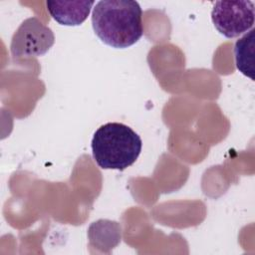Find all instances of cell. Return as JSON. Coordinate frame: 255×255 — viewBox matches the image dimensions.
Returning a JSON list of instances; mask_svg holds the SVG:
<instances>
[{
  "mask_svg": "<svg viewBox=\"0 0 255 255\" xmlns=\"http://www.w3.org/2000/svg\"><path fill=\"white\" fill-rule=\"evenodd\" d=\"M52 30L37 17L24 20L11 40V54L15 60L38 57L46 54L54 45Z\"/></svg>",
  "mask_w": 255,
  "mask_h": 255,
  "instance_id": "cell-3",
  "label": "cell"
},
{
  "mask_svg": "<svg viewBox=\"0 0 255 255\" xmlns=\"http://www.w3.org/2000/svg\"><path fill=\"white\" fill-rule=\"evenodd\" d=\"M94 1H47V10L61 25L79 26L89 16Z\"/></svg>",
  "mask_w": 255,
  "mask_h": 255,
  "instance_id": "cell-5",
  "label": "cell"
},
{
  "mask_svg": "<svg viewBox=\"0 0 255 255\" xmlns=\"http://www.w3.org/2000/svg\"><path fill=\"white\" fill-rule=\"evenodd\" d=\"M254 19V4L248 0L216 1L211 11L215 28L226 38H235L251 30Z\"/></svg>",
  "mask_w": 255,
  "mask_h": 255,
  "instance_id": "cell-4",
  "label": "cell"
},
{
  "mask_svg": "<svg viewBox=\"0 0 255 255\" xmlns=\"http://www.w3.org/2000/svg\"><path fill=\"white\" fill-rule=\"evenodd\" d=\"M141 147L140 136L121 123L101 126L92 138L93 157L103 169H126L135 162Z\"/></svg>",
  "mask_w": 255,
  "mask_h": 255,
  "instance_id": "cell-2",
  "label": "cell"
},
{
  "mask_svg": "<svg viewBox=\"0 0 255 255\" xmlns=\"http://www.w3.org/2000/svg\"><path fill=\"white\" fill-rule=\"evenodd\" d=\"M142 11L136 1L104 0L96 3L92 25L105 44L124 49L135 44L143 34Z\"/></svg>",
  "mask_w": 255,
  "mask_h": 255,
  "instance_id": "cell-1",
  "label": "cell"
},
{
  "mask_svg": "<svg viewBox=\"0 0 255 255\" xmlns=\"http://www.w3.org/2000/svg\"><path fill=\"white\" fill-rule=\"evenodd\" d=\"M254 29L238 39L234 46L236 68L244 76L254 80L253 55H254Z\"/></svg>",
  "mask_w": 255,
  "mask_h": 255,
  "instance_id": "cell-6",
  "label": "cell"
}]
</instances>
